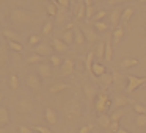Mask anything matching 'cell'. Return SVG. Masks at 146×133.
<instances>
[{
	"mask_svg": "<svg viewBox=\"0 0 146 133\" xmlns=\"http://www.w3.org/2000/svg\"><path fill=\"white\" fill-rule=\"evenodd\" d=\"M57 3H58V7H61V8H69V0H57Z\"/></svg>",
	"mask_w": 146,
	"mask_h": 133,
	"instance_id": "cell-48",
	"label": "cell"
},
{
	"mask_svg": "<svg viewBox=\"0 0 146 133\" xmlns=\"http://www.w3.org/2000/svg\"><path fill=\"white\" fill-rule=\"evenodd\" d=\"M83 35H85V39L88 42H96L98 41V33L94 32V30H91V28H88V27H83Z\"/></svg>",
	"mask_w": 146,
	"mask_h": 133,
	"instance_id": "cell-23",
	"label": "cell"
},
{
	"mask_svg": "<svg viewBox=\"0 0 146 133\" xmlns=\"http://www.w3.org/2000/svg\"><path fill=\"white\" fill-rule=\"evenodd\" d=\"M36 69H38V75L41 77V78H50L52 77V67L49 66V64L39 63L38 66H36Z\"/></svg>",
	"mask_w": 146,
	"mask_h": 133,
	"instance_id": "cell-11",
	"label": "cell"
},
{
	"mask_svg": "<svg viewBox=\"0 0 146 133\" xmlns=\"http://www.w3.org/2000/svg\"><path fill=\"white\" fill-rule=\"evenodd\" d=\"M50 33H52V22H46L44 27H42V35L47 36V35H50Z\"/></svg>",
	"mask_w": 146,
	"mask_h": 133,
	"instance_id": "cell-46",
	"label": "cell"
},
{
	"mask_svg": "<svg viewBox=\"0 0 146 133\" xmlns=\"http://www.w3.org/2000/svg\"><path fill=\"white\" fill-rule=\"evenodd\" d=\"M61 75L63 77H69L74 74V61L71 60V58H68V60L63 61V64H61Z\"/></svg>",
	"mask_w": 146,
	"mask_h": 133,
	"instance_id": "cell-10",
	"label": "cell"
},
{
	"mask_svg": "<svg viewBox=\"0 0 146 133\" xmlns=\"http://www.w3.org/2000/svg\"><path fill=\"white\" fill-rule=\"evenodd\" d=\"M63 113L66 116L68 120H77L80 116H82V107H80L79 100L77 99H71V100L66 102L63 108Z\"/></svg>",
	"mask_w": 146,
	"mask_h": 133,
	"instance_id": "cell-1",
	"label": "cell"
},
{
	"mask_svg": "<svg viewBox=\"0 0 146 133\" xmlns=\"http://www.w3.org/2000/svg\"><path fill=\"white\" fill-rule=\"evenodd\" d=\"M72 32H74V41H76V44H77V45H82L83 41H86V39H85V35H83V32H82L80 28H77V27H74Z\"/></svg>",
	"mask_w": 146,
	"mask_h": 133,
	"instance_id": "cell-27",
	"label": "cell"
},
{
	"mask_svg": "<svg viewBox=\"0 0 146 133\" xmlns=\"http://www.w3.org/2000/svg\"><path fill=\"white\" fill-rule=\"evenodd\" d=\"M11 20H13L14 24H19V25H24V24H29L33 20V17H35V14L32 13V11H27V10H22V8H14L13 11H11Z\"/></svg>",
	"mask_w": 146,
	"mask_h": 133,
	"instance_id": "cell-2",
	"label": "cell"
},
{
	"mask_svg": "<svg viewBox=\"0 0 146 133\" xmlns=\"http://www.w3.org/2000/svg\"><path fill=\"white\" fill-rule=\"evenodd\" d=\"M116 133H129V132H126V130H124V128H119V130H118Z\"/></svg>",
	"mask_w": 146,
	"mask_h": 133,
	"instance_id": "cell-53",
	"label": "cell"
},
{
	"mask_svg": "<svg viewBox=\"0 0 146 133\" xmlns=\"http://www.w3.org/2000/svg\"><path fill=\"white\" fill-rule=\"evenodd\" d=\"M42 61H44V57H41V55H38V53H33L32 57H29L27 63H30V64H39V63H42Z\"/></svg>",
	"mask_w": 146,
	"mask_h": 133,
	"instance_id": "cell-36",
	"label": "cell"
},
{
	"mask_svg": "<svg viewBox=\"0 0 146 133\" xmlns=\"http://www.w3.org/2000/svg\"><path fill=\"white\" fill-rule=\"evenodd\" d=\"M50 64L52 66H61L63 64V61H61V58H60V55H50Z\"/></svg>",
	"mask_w": 146,
	"mask_h": 133,
	"instance_id": "cell-42",
	"label": "cell"
},
{
	"mask_svg": "<svg viewBox=\"0 0 146 133\" xmlns=\"http://www.w3.org/2000/svg\"><path fill=\"white\" fill-rule=\"evenodd\" d=\"M39 41H41V38H39L38 35H32V36L29 38V44H30V45H35V47L39 44Z\"/></svg>",
	"mask_w": 146,
	"mask_h": 133,
	"instance_id": "cell-44",
	"label": "cell"
},
{
	"mask_svg": "<svg viewBox=\"0 0 146 133\" xmlns=\"http://www.w3.org/2000/svg\"><path fill=\"white\" fill-rule=\"evenodd\" d=\"M94 28L98 30V32H107L108 25L105 22H102V20H99V22H94Z\"/></svg>",
	"mask_w": 146,
	"mask_h": 133,
	"instance_id": "cell-43",
	"label": "cell"
},
{
	"mask_svg": "<svg viewBox=\"0 0 146 133\" xmlns=\"http://www.w3.org/2000/svg\"><path fill=\"white\" fill-rule=\"evenodd\" d=\"M91 128H93L91 125H85V127H82V128L79 130V133H90V132H91Z\"/></svg>",
	"mask_w": 146,
	"mask_h": 133,
	"instance_id": "cell-51",
	"label": "cell"
},
{
	"mask_svg": "<svg viewBox=\"0 0 146 133\" xmlns=\"http://www.w3.org/2000/svg\"><path fill=\"white\" fill-rule=\"evenodd\" d=\"M61 39H63L68 45H69L71 42L74 41V32H72V30H64L63 35H61Z\"/></svg>",
	"mask_w": 146,
	"mask_h": 133,
	"instance_id": "cell-32",
	"label": "cell"
},
{
	"mask_svg": "<svg viewBox=\"0 0 146 133\" xmlns=\"http://www.w3.org/2000/svg\"><path fill=\"white\" fill-rule=\"evenodd\" d=\"M140 3H146V0H138Z\"/></svg>",
	"mask_w": 146,
	"mask_h": 133,
	"instance_id": "cell-55",
	"label": "cell"
},
{
	"mask_svg": "<svg viewBox=\"0 0 146 133\" xmlns=\"http://www.w3.org/2000/svg\"><path fill=\"white\" fill-rule=\"evenodd\" d=\"M7 61H8V52H7V49H5L3 45H0V67L5 66Z\"/></svg>",
	"mask_w": 146,
	"mask_h": 133,
	"instance_id": "cell-35",
	"label": "cell"
},
{
	"mask_svg": "<svg viewBox=\"0 0 146 133\" xmlns=\"http://www.w3.org/2000/svg\"><path fill=\"white\" fill-rule=\"evenodd\" d=\"M132 16H133V10H132V8H126V10L121 13V22L127 24L130 19H132Z\"/></svg>",
	"mask_w": 146,
	"mask_h": 133,
	"instance_id": "cell-30",
	"label": "cell"
},
{
	"mask_svg": "<svg viewBox=\"0 0 146 133\" xmlns=\"http://www.w3.org/2000/svg\"><path fill=\"white\" fill-rule=\"evenodd\" d=\"M94 55H96V52H88V55L85 57V67H86V70L88 72H91V66H93V58H94Z\"/></svg>",
	"mask_w": 146,
	"mask_h": 133,
	"instance_id": "cell-31",
	"label": "cell"
},
{
	"mask_svg": "<svg viewBox=\"0 0 146 133\" xmlns=\"http://www.w3.org/2000/svg\"><path fill=\"white\" fill-rule=\"evenodd\" d=\"M111 75H113V86H115V89H116V91H119V89L123 88V80H124L123 74L118 72V70H113V72H111Z\"/></svg>",
	"mask_w": 146,
	"mask_h": 133,
	"instance_id": "cell-20",
	"label": "cell"
},
{
	"mask_svg": "<svg viewBox=\"0 0 146 133\" xmlns=\"http://www.w3.org/2000/svg\"><path fill=\"white\" fill-rule=\"evenodd\" d=\"M129 103H132V102H130L124 94H119V92H116L113 100H111V105L115 107V110H116V108H126Z\"/></svg>",
	"mask_w": 146,
	"mask_h": 133,
	"instance_id": "cell-5",
	"label": "cell"
},
{
	"mask_svg": "<svg viewBox=\"0 0 146 133\" xmlns=\"http://www.w3.org/2000/svg\"><path fill=\"white\" fill-rule=\"evenodd\" d=\"M2 20H3V17H2V13H0V22H2Z\"/></svg>",
	"mask_w": 146,
	"mask_h": 133,
	"instance_id": "cell-57",
	"label": "cell"
},
{
	"mask_svg": "<svg viewBox=\"0 0 146 133\" xmlns=\"http://www.w3.org/2000/svg\"><path fill=\"white\" fill-rule=\"evenodd\" d=\"M35 53L41 55V57H50L52 55V45L46 44V42H39L35 47Z\"/></svg>",
	"mask_w": 146,
	"mask_h": 133,
	"instance_id": "cell-9",
	"label": "cell"
},
{
	"mask_svg": "<svg viewBox=\"0 0 146 133\" xmlns=\"http://www.w3.org/2000/svg\"><path fill=\"white\" fill-rule=\"evenodd\" d=\"M119 20H121V10L119 8H113V11L110 13V25L113 28H116Z\"/></svg>",
	"mask_w": 146,
	"mask_h": 133,
	"instance_id": "cell-18",
	"label": "cell"
},
{
	"mask_svg": "<svg viewBox=\"0 0 146 133\" xmlns=\"http://www.w3.org/2000/svg\"><path fill=\"white\" fill-rule=\"evenodd\" d=\"M96 82L102 86V89H107L108 86L113 85V75L108 74V72H105V74H102L101 77H96Z\"/></svg>",
	"mask_w": 146,
	"mask_h": 133,
	"instance_id": "cell-8",
	"label": "cell"
},
{
	"mask_svg": "<svg viewBox=\"0 0 146 133\" xmlns=\"http://www.w3.org/2000/svg\"><path fill=\"white\" fill-rule=\"evenodd\" d=\"M2 35L8 39V41H16V42H21V35L14 30H2Z\"/></svg>",
	"mask_w": 146,
	"mask_h": 133,
	"instance_id": "cell-21",
	"label": "cell"
},
{
	"mask_svg": "<svg viewBox=\"0 0 146 133\" xmlns=\"http://www.w3.org/2000/svg\"><path fill=\"white\" fill-rule=\"evenodd\" d=\"M35 130H36L38 133H52V130H49L47 127H42V125H36Z\"/></svg>",
	"mask_w": 146,
	"mask_h": 133,
	"instance_id": "cell-47",
	"label": "cell"
},
{
	"mask_svg": "<svg viewBox=\"0 0 146 133\" xmlns=\"http://www.w3.org/2000/svg\"><path fill=\"white\" fill-rule=\"evenodd\" d=\"M66 8H61V7H58V11H57V16H55V19H57V22L58 24H63L64 22V20H66L68 19V16H66Z\"/></svg>",
	"mask_w": 146,
	"mask_h": 133,
	"instance_id": "cell-29",
	"label": "cell"
},
{
	"mask_svg": "<svg viewBox=\"0 0 146 133\" xmlns=\"http://www.w3.org/2000/svg\"><path fill=\"white\" fill-rule=\"evenodd\" d=\"M19 133H33V130H30L25 125H19Z\"/></svg>",
	"mask_w": 146,
	"mask_h": 133,
	"instance_id": "cell-50",
	"label": "cell"
},
{
	"mask_svg": "<svg viewBox=\"0 0 146 133\" xmlns=\"http://www.w3.org/2000/svg\"><path fill=\"white\" fill-rule=\"evenodd\" d=\"M2 99H3V94H2V92H0V102H2Z\"/></svg>",
	"mask_w": 146,
	"mask_h": 133,
	"instance_id": "cell-56",
	"label": "cell"
},
{
	"mask_svg": "<svg viewBox=\"0 0 146 133\" xmlns=\"http://www.w3.org/2000/svg\"><path fill=\"white\" fill-rule=\"evenodd\" d=\"M8 85H10V88L13 89V91H16V89H19L21 82H19V78H17L16 75H11L10 78H8Z\"/></svg>",
	"mask_w": 146,
	"mask_h": 133,
	"instance_id": "cell-34",
	"label": "cell"
},
{
	"mask_svg": "<svg viewBox=\"0 0 146 133\" xmlns=\"http://www.w3.org/2000/svg\"><path fill=\"white\" fill-rule=\"evenodd\" d=\"M126 78H127V86L124 88V91H126V92H133V91H137L140 86H143V85L146 83V78H143V77L127 75Z\"/></svg>",
	"mask_w": 146,
	"mask_h": 133,
	"instance_id": "cell-4",
	"label": "cell"
},
{
	"mask_svg": "<svg viewBox=\"0 0 146 133\" xmlns=\"http://www.w3.org/2000/svg\"><path fill=\"white\" fill-rule=\"evenodd\" d=\"M111 107V100L108 97V94L105 91L98 92V97H96V103H94V110L99 114H105V111H108V108Z\"/></svg>",
	"mask_w": 146,
	"mask_h": 133,
	"instance_id": "cell-3",
	"label": "cell"
},
{
	"mask_svg": "<svg viewBox=\"0 0 146 133\" xmlns=\"http://www.w3.org/2000/svg\"><path fill=\"white\" fill-rule=\"evenodd\" d=\"M8 124H10V111H8L5 107L0 105V127L5 128Z\"/></svg>",
	"mask_w": 146,
	"mask_h": 133,
	"instance_id": "cell-16",
	"label": "cell"
},
{
	"mask_svg": "<svg viewBox=\"0 0 146 133\" xmlns=\"http://www.w3.org/2000/svg\"><path fill=\"white\" fill-rule=\"evenodd\" d=\"M93 2L94 0H85L83 3H85V19H93L94 16V7H93Z\"/></svg>",
	"mask_w": 146,
	"mask_h": 133,
	"instance_id": "cell-22",
	"label": "cell"
},
{
	"mask_svg": "<svg viewBox=\"0 0 146 133\" xmlns=\"http://www.w3.org/2000/svg\"><path fill=\"white\" fill-rule=\"evenodd\" d=\"M96 2H101V0H96Z\"/></svg>",
	"mask_w": 146,
	"mask_h": 133,
	"instance_id": "cell-59",
	"label": "cell"
},
{
	"mask_svg": "<svg viewBox=\"0 0 146 133\" xmlns=\"http://www.w3.org/2000/svg\"><path fill=\"white\" fill-rule=\"evenodd\" d=\"M111 58H113V42H111V38L105 39V55H104V60L107 63H110Z\"/></svg>",
	"mask_w": 146,
	"mask_h": 133,
	"instance_id": "cell-15",
	"label": "cell"
},
{
	"mask_svg": "<svg viewBox=\"0 0 146 133\" xmlns=\"http://www.w3.org/2000/svg\"><path fill=\"white\" fill-rule=\"evenodd\" d=\"M83 17H85V3H80L79 8H77V13H76V19L82 20Z\"/></svg>",
	"mask_w": 146,
	"mask_h": 133,
	"instance_id": "cell-40",
	"label": "cell"
},
{
	"mask_svg": "<svg viewBox=\"0 0 146 133\" xmlns=\"http://www.w3.org/2000/svg\"><path fill=\"white\" fill-rule=\"evenodd\" d=\"M108 130H110L111 133H116L118 130H119V122H111V125H110Z\"/></svg>",
	"mask_w": 146,
	"mask_h": 133,
	"instance_id": "cell-49",
	"label": "cell"
},
{
	"mask_svg": "<svg viewBox=\"0 0 146 133\" xmlns=\"http://www.w3.org/2000/svg\"><path fill=\"white\" fill-rule=\"evenodd\" d=\"M46 11H47L49 16L55 17V16H57V11H58V5L57 3H49L47 7H46Z\"/></svg>",
	"mask_w": 146,
	"mask_h": 133,
	"instance_id": "cell-38",
	"label": "cell"
},
{
	"mask_svg": "<svg viewBox=\"0 0 146 133\" xmlns=\"http://www.w3.org/2000/svg\"><path fill=\"white\" fill-rule=\"evenodd\" d=\"M145 133H146V130H145Z\"/></svg>",
	"mask_w": 146,
	"mask_h": 133,
	"instance_id": "cell-60",
	"label": "cell"
},
{
	"mask_svg": "<svg viewBox=\"0 0 146 133\" xmlns=\"http://www.w3.org/2000/svg\"><path fill=\"white\" fill-rule=\"evenodd\" d=\"M17 110L21 111V113H30V111L33 110V102L30 100V99H21L19 102H17Z\"/></svg>",
	"mask_w": 146,
	"mask_h": 133,
	"instance_id": "cell-12",
	"label": "cell"
},
{
	"mask_svg": "<svg viewBox=\"0 0 146 133\" xmlns=\"http://www.w3.org/2000/svg\"><path fill=\"white\" fill-rule=\"evenodd\" d=\"M66 89H69V85L68 83H61V82H58V83H54V85L49 88V91L52 92V94H58V92H61V91H66Z\"/></svg>",
	"mask_w": 146,
	"mask_h": 133,
	"instance_id": "cell-24",
	"label": "cell"
},
{
	"mask_svg": "<svg viewBox=\"0 0 146 133\" xmlns=\"http://www.w3.org/2000/svg\"><path fill=\"white\" fill-rule=\"evenodd\" d=\"M44 117H46V120H47V124H50V125H57L58 124V114L55 113L52 108H46Z\"/></svg>",
	"mask_w": 146,
	"mask_h": 133,
	"instance_id": "cell-14",
	"label": "cell"
},
{
	"mask_svg": "<svg viewBox=\"0 0 146 133\" xmlns=\"http://www.w3.org/2000/svg\"><path fill=\"white\" fill-rule=\"evenodd\" d=\"M135 125L138 128H146V114H137L135 116Z\"/></svg>",
	"mask_w": 146,
	"mask_h": 133,
	"instance_id": "cell-33",
	"label": "cell"
},
{
	"mask_svg": "<svg viewBox=\"0 0 146 133\" xmlns=\"http://www.w3.org/2000/svg\"><path fill=\"white\" fill-rule=\"evenodd\" d=\"M123 2H127V0H108V5H111V7H115V5H118V3H123Z\"/></svg>",
	"mask_w": 146,
	"mask_h": 133,
	"instance_id": "cell-52",
	"label": "cell"
},
{
	"mask_svg": "<svg viewBox=\"0 0 146 133\" xmlns=\"http://www.w3.org/2000/svg\"><path fill=\"white\" fill-rule=\"evenodd\" d=\"M145 85H146V83H145Z\"/></svg>",
	"mask_w": 146,
	"mask_h": 133,
	"instance_id": "cell-61",
	"label": "cell"
},
{
	"mask_svg": "<svg viewBox=\"0 0 146 133\" xmlns=\"http://www.w3.org/2000/svg\"><path fill=\"white\" fill-rule=\"evenodd\" d=\"M137 64H138V60H137V58H124L119 63V67L121 69H130V67L137 66Z\"/></svg>",
	"mask_w": 146,
	"mask_h": 133,
	"instance_id": "cell-26",
	"label": "cell"
},
{
	"mask_svg": "<svg viewBox=\"0 0 146 133\" xmlns=\"http://www.w3.org/2000/svg\"><path fill=\"white\" fill-rule=\"evenodd\" d=\"M107 72V69H105V66L104 64H101V63H93V66H91V74L94 77H101L102 74H105Z\"/></svg>",
	"mask_w": 146,
	"mask_h": 133,
	"instance_id": "cell-25",
	"label": "cell"
},
{
	"mask_svg": "<svg viewBox=\"0 0 146 133\" xmlns=\"http://www.w3.org/2000/svg\"><path fill=\"white\" fill-rule=\"evenodd\" d=\"M8 45H10V49L14 52H22L24 50V45L21 44V42H16V41H8Z\"/></svg>",
	"mask_w": 146,
	"mask_h": 133,
	"instance_id": "cell-39",
	"label": "cell"
},
{
	"mask_svg": "<svg viewBox=\"0 0 146 133\" xmlns=\"http://www.w3.org/2000/svg\"><path fill=\"white\" fill-rule=\"evenodd\" d=\"M83 94H85L86 100L91 102L94 97H98V91H96V88L93 85H90V83H85L83 85Z\"/></svg>",
	"mask_w": 146,
	"mask_h": 133,
	"instance_id": "cell-13",
	"label": "cell"
},
{
	"mask_svg": "<svg viewBox=\"0 0 146 133\" xmlns=\"http://www.w3.org/2000/svg\"><path fill=\"white\" fill-rule=\"evenodd\" d=\"M126 113H127V111H126V108H116V110H115L113 113L110 114L111 122H119V120H121V117H123Z\"/></svg>",
	"mask_w": 146,
	"mask_h": 133,
	"instance_id": "cell-28",
	"label": "cell"
},
{
	"mask_svg": "<svg viewBox=\"0 0 146 133\" xmlns=\"http://www.w3.org/2000/svg\"><path fill=\"white\" fill-rule=\"evenodd\" d=\"M50 45H52V49H54V50L57 52L58 55H60V53H66L68 49H69V45H68L61 38H55V39H52Z\"/></svg>",
	"mask_w": 146,
	"mask_h": 133,
	"instance_id": "cell-6",
	"label": "cell"
},
{
	"mask_svg": "<svg viewBox=\"0 0 146 133\" xmlns=\"http://www.w3.org/2000/svg\"><path fill=\"white\" fill-rule=\"evenodd\" d=\"M145 39H146V33H145Z\"/></svg>",
	"mask_w": 146,
	"mask_h": 133,
	"instance_id": "cell-58",
	"label": "cell"
},
{
	"mask_svg": "<svg viewBox=\"0 0 146 133\" xmlns=\"http://www.w3.org/2000/svg\"><path fill=\"white\" fill-rule=\"evenodd\" d=\"M133 111H135L137 114H146V107L141 103H137V102H133Z\"/></svg>",
	"mask_w": 146,
	"mask_h": 133,
	"instance_id": "cell-41",
	"label": "cell"
},
{
	"mask_svg": "<svg viewBox=\"0 0 146 133\" xmlns=\"http://www.w3.org/2000/svg\"><path fill=\"white\" fill-rule=\"evenodd\" d=\"M124 27H116V28L113 30V35H111V42L113 44H119L121 39L124 38Z\"/></svg>",
	"mask_w": 146,
	"mask_h": 133,
	"instance_id": "cell-19",
	"label": "cell"
},
{
	"mask_svg": "<svg viewBox=\"0 0 146 133\" xmlns=\"http://www.w3.org/2000/svg\"><path fill=\"white\" fill-rule=\"evenodd\" d=\"M25 83L30 89H33V91H39V89H41V80H39V77L35 75V74H30V75L27 77Z\"/></svg>",
	"mask_w": 146,
	"mask_h": 133,
	"instance_id": "cell-7",
	"label": "cell"
},
{
	"mask_svg": "<svg viewBox=\"0 0 146 133\" xmlns=\"http://www.w3.org/2000/svg\"><path fill=\"white\" fill-rule=\"evenodd\" d=\"M105 16H107V11L101 10V11H98V13H96V16H93V19H94V22H99V20H102Z\"/></svg>",
	"mask_w": 146,
	"mask_h": 133,
	"instance_id": "cell-45",
	"label": "cell"
},
{
	"mask_svg": "<svg viewBox=\"0 0 146 133\" xmlns=\"http://www.w3.org/2000/svg\"><path fill=\"white\" fill-rule=\"evenodd\" d=\"M96 122H98V125L101 127V128H105V130H108L110 125H111V119H110L108 114H99V117H98Z\"/></svg>",
	"mask_w": 146,
	"mask_h": 133,
	"instance_id": "cell-17",
	"label": "cell"
},
{
	"mask_svg": "<svg viewBox=\"0 0 146 133\" xmlns=\"http://www.w3.org/2000/svg\"><path fill=\"white\" fill-rule=\"evenodd\" d=\"M105 55V41L104 42H99L98 45H96V57L98 58H104Z\"/></svg>",
	"mask_w": 146,
	"mask_h": 133,
	"instance_id": "cell-37",
	"label": "cell"
},
{
	"mask_svg": "<svg viewBox=\"0 0 146 133\" xmlns=\"http://www.w3.org/2000/svg\"><path fill=\"white\" fill-rule=\"evenodd\" d=\"M0 133H7V132H5V128H2V127H0Z\"/></svg>",
	"mask_w": 146,
	"mask_h": 133,
	"instance_id": "cell-54",
	"label": "cell"
}]
</instances>
